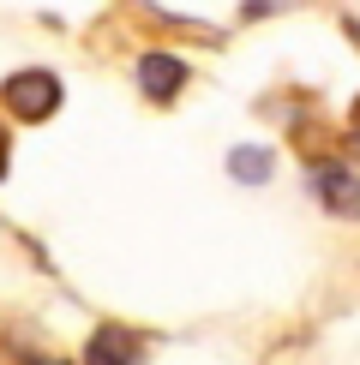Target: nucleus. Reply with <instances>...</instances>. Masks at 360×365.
<instances>
[{"instance_id": "nucleus-4", "label": "nucleus", "mask_w": 360, "mask_h": 365, "mask_svg": "<svg viewBox=\"0 0 360 365\" xmlns=\"http://www.w3.org/2000/svg\"><path fill=\"white\" fill-rule=\"evenodd\" d=\"M319 197L336 216H354L360 222V174H349V168H324L319 174Z\"/></svg>"}, {"instance_id": "nucleus-6", "label": "nucleus", "mask_w": 360, "mask_h": 365, "mask_svg": "<svg viewBox=\"0 0 360 365\" xmlns=\"http://www.w3.org/2000/svg\"><path fill=\"white\" fill-rule=\"evenodd\" d=\"M354 138H360V102H354Z\"/></svg>"}, {"instance_id": "nucleus-3", "label": "nucleus", "mask_w": 360, "mask_h": 365, "mask_svg": "<svg viewBox=\"0 0 360 365\" xmlns=\"http://www.w3.org/2000/svg\"><path fill=\"white\" fill-rule=\"evenodd\" d=\"M139 90L150 102H174L186 90V60L180 54H144L139 60Z\"/></svg>"}, {"instance_id": "nucleus-5", "label": "nucleus", "mask_w": 360, "mask_h": 365, "mask_svg": "<svg viewBox=\"0 0 360 365\" xmlns=\"http://www.w3.org/2000/svg\"><path fill=\"white\" fill-rule=\"evenodd\" d=\"M270 168H276V156H270L264 144H240V150H229V174L240 180V186H264Z\"/></svg>"}, {"instance_id": "nucleus-1", "label": "nucleus", "mask_w": 360, "mask_h": 365, "mask_svg": "<svg viewBox=\"0 0 360 365\" xmlns=\"http://www.w3.org/2000/svg\"><path fill=\"white\" fill-rule=\"evenodd\" d=\"M60 78L54 72H42V66H24V72H12L6 84H0V102L12 108V120H24V126H36V120H49L60 108Z\"/></svg>"}, {"instance_id": "nucleus-7", "label": "nucleus", "mask_w": 360, "mask_h": 365, "mask_svg": "<svg viewBox=\"0 0 360 365\" xmlns=\"http://www.w3.org/2000/svg\"><path fill=\"white\" fill-rule=\"evenodd\" d=\"M349 36H354V42H360V24H349Z\"/></svg>"}, {"instance_id": "nucleus-2", "label": "nucleus", "mask_w": 360, "mask_h": 365, "mask_svg": "<svg viewBox=\"0 0 360 365\" xmlns=\"http://www.w3.org/2000/svg\"><path fill=\"white\" fill-rule=\"evenodd\" d=\"M144 336L139 329H126V324H102L96 336H90L84 347V365H144Z\"/></svg>"}]
</instances>
